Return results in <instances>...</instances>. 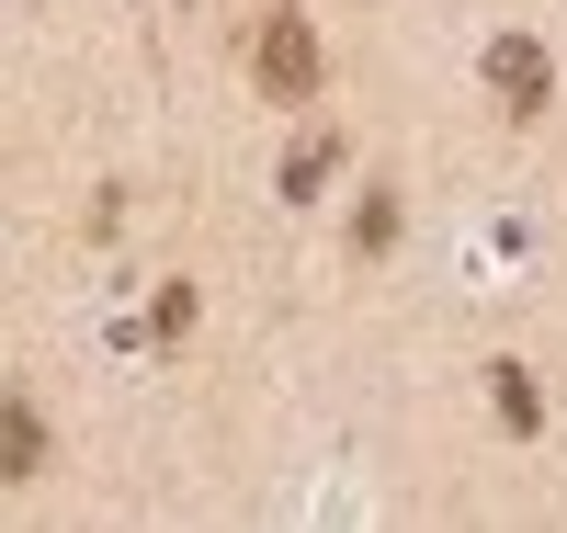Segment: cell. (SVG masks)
Segmentation results:
<instances>
[{
	"mask_svg": "<svg viewBox=\"0 0 567 533\" xmlns=\"http://www.w3.org/2000/svg\"><path fill=\"white\" fill-rule=\"evenodd\" d=\"M261 80L284 91V103L318 80V45H307V23H296V12H272V34H261Z\"/></svg>",
	"mask_w": 567,
	"mask_h": 533,
	"instance_id": "cell-1",
	"label": "cell"
},
{
	"mask_svg": "<svg viewBox=\"0 0 567 533\" xmlns=\"http://www.w3.org/2000/svg\"><path fill=\"white\" fill-rule=\"evenodd\" d=\"M499 91H511V114L545 103V58H534V45H499Z\"/></svg>",
	"mask_w": 567,
	"mask_h": 533,
	"instance_id": "cell-2",
	"label": "cell"
}]
</instances>
